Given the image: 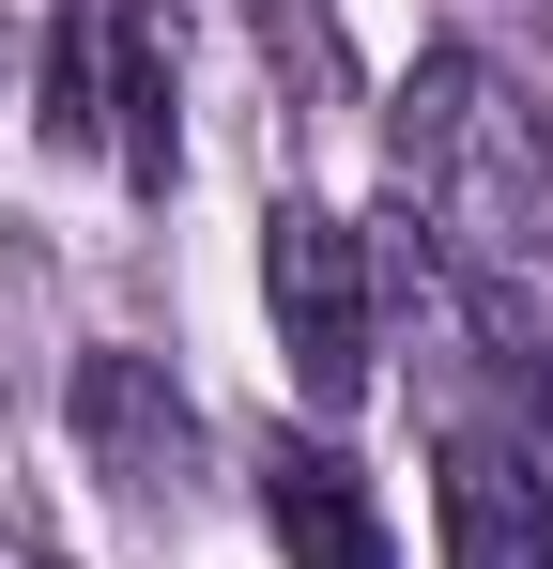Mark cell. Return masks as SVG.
<instances>
[{"label":"cell","mask_w":553,"mask_h":569,"mask_svg":"<svg viewBox=\"0 0 553 569\" xmlns=\"http://www.w3.org/2000/svg\"><path fill=\"white\" fill-rule=\"evenodd\" d=\"M384 154H400V200H415L431 262L461 278V308L492 339H553V123L523 108V78L476 47H431L400 78Z\"/></svg>","instance_id":"cell-1"},{"label":"cell","mask_w":553,"mask_h":569,"mask_svg":"<svg viewBox=\"0 0 553 569\" xmlns=\"http://www.w3.org/2000/svg\"><path fill=\"white\" fill-rule=\"evenodd\" d=\"M262 308H276V355H292V385L323 416L369 400V247L323 200H276L262 216Z\"/></svg>","instance_id":"cell-2"},{"label":"cell","mask_w":553,"mask_h":569,"mask_svg":"<svg viewBox=\"0 0 553 569\" xmlns=\"http://www.w3.org/2000/svg\"><path fill=\"white\" fill-rule=\"evenodd\" d=\"M78 462L123 508H184L200 492V400L154 355H78Z\"/></svg>","instance_id":"cell-3"},{"label":"cell","mask_w":553,"mask_h":569,"mask_svg":"<svg viewBox=\"0 0 553 569\" xmlns=\"http://www.w3.org/2000/svg\"><path fill=\"white\" fill-rule=\"evenodd\" d=\"M262 523L292 569H400V539H384V492H369L323 431H276L262 447Z\"/></svg>","instance_id":"cell-4"},{"label":"cell","mask_w":553,"mask_h":569,"mask_svg":"<svg viewBox=\"0 0 553 569\" xmlns=\"http://www.w3.org/2000/svg\"><path fill=\"white\" fill-rule=\"evenodd\" d=\"M446 569H553V492L492 447L446 462Z\"/></svg>","instance_id":"cell-5"}]
</instances>
